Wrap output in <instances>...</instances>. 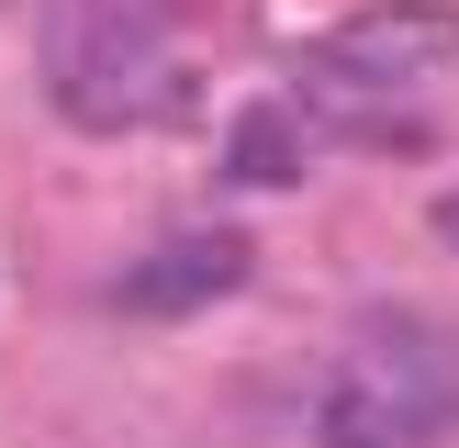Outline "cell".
<instances>
[{
	"mask_svg": "<svg viewBox=\"0 0 459 448\" xmlns=\"http://www.w3.org/2000/svg\"><path fill=\"white\" fill-rule=\"evenodd\" d=\"M459 426V336L381 314L314 392V448H437Z\"/></svg>",
	"mask_w": 459,
	"mask_h": 448,
	"instance_id": "6da1fadb",
	"label": "cell"
},
{
	"mask_svg": "<svg viewBox=\"0 0 459 448\" xmlns=\"http://www.w3.org/2000/svg\"><path fill=\"white\" fill-rule=\"evenodd\" d=\"M169 90H179L169 45H157L124 0H56V12H45V101H56L79 134H134V124H157Z\"/></svg>",
	"mask_w": 459,
	"mask_h": 448,
	"instance_id": "7a4b0ae2",
	"label": "cell"
},
{
	"mask_svg": "<svg viewBox=\"0 0 459 448\" xmlns=\"http://www.w3.org/2000/svg\"><path fill=\"white\" fill-rule=\"evenodd\" d=\"M459 56V0H370V12H348L325 34V79H359V90H415L437 79Z\"/></svg>",
	"mask_w": 459,
	"mask_h": 448,
	"instance_id": "3957f363",
	"label": "cell"
},
{
	"mask_svg": "<svg viewBox=\"0 0 459 448\" xmlns=\"http://www.w3.org/2000/svg\"><path fill=\"white\" fill-rule=\"evenodd\" d=\"M247 269H258L247 236H179V246H157V258H134L124 280H112V303L146 314V325H179V314H202V303H236Z\"/></svg>",
	"mask_w": 459,
	"mask_h": 448,
	"instance_id": "277c9868",
	"label": "cell"
},
{
	"mask_svg": "<svg viewBox=\"0 0 459 448\" xmlns=\"http://www.w3.org/2000/svg\"><path fill=\"white\" fill-rule=\"evenodd\" d=\"M314 157H303V124H291L281 101H258V112H236L224 124V179H247V191H291Z\"/></svg>",
	"mask_w": 459,
	"mask_h": 448,
	"instance_id": "5b68a950",
	"label": "cell"
},
{
	"mask_svg": "<svg viewBox=\"0 0 459 448\" xmlns=\"http://www.w3.org/2000/svg\"><path fill=\"white\" fill-rule=\"evenodd\" d=\"M437 236H448V246H459V202H437Z\"/></svg>",
	"mask_w": 459,
	"mask_h": 448,
	"instance_id": "8992f818",
	"label": "cell"
}]
</instances>
